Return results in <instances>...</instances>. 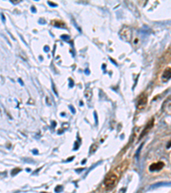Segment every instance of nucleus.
Returning a JSON list of instances; mask_svg holds the SVG:
<instances>
[{"instance_id": "obj_6", "label": "nucleus", "mask_w": 171, "mask_h": 193, "mask_svg": "<svg viewBox=\"0 0 171 193\" xmlns=\"http://www.w3.org/2000/svg\"><path fill=\"white\" fill-rule=\"evenodd\" d=\"M171 183H157L156 184H153L152 187H156V186H159V185H170Z\"/></svg>"}, {"instance_id": "obj_4", "label": "nucleus", "mask_w": 171, "mask_h": 193, "mask_svg": "<svg viewBox=\"0 0 171 193\" xmlns=\"http://www.w3.org/2000/svg\"><path fill=\"white\" fill-rule=\"evenodd\" d=\"M162 78L164 82L169 80L171 78V68H166L164 72L162 73Z\"/></svg>"}, {"instance_id": "obj_2", "label": "nucleus", "mask_w": 171, "mask_h": 193, "mask_svg": "<svg viewBox=\"0 0 171 193\" xmlns=\"http://www.w3.org/2000/svg\"><path fill=\"white\" fill-rule=\"evenodd\" d=\"M147 104V96L145 94H142L138 101V108H143Z\"/></svg>"}, {"instance_id": "obj_3", "label": "nucleus", "mask_w": 171, "mask_h": 193, "mask_svg": "<svg viewBox=\"0 0 171 193\" xmlns=\"http://www.w3.org/2000/svg\"><path fill=\"white\" fill-rule=\"evenodd\" d=\"M164 166V163L163 162H161V161H158V162H156V163H152L150 167H149V170L151 172H155V171H159L161 170Z\"/></svg>"}, {"instance_id": "obj_1", "label": "nucleus", "mask_w": 171, "mask_h": 193, "mask_svg": "<svg viewBox=\"0 0 171 193\" xmlns=\"http://www.w3.org/2000/svg\"><path fill=\"white\" fill-rule=\"evenodd\" d=\"M117 178H118V177H117V175H116V173L111 172L110 174H109V175L106 177L105 180H104V185H105V187H106L107 189H111V188H113L114 185L116 184V181H117Z\"/></svg>"}, {"instance_id": "obj_5", "label": "nucleus", "mask_w": 171, "mask_h": 193, "mask_svg": "<svg viewBox=\"0 0 171 193\" xmlns=\"http://www.w3.org/2000/svg\"><path fill=\"white\" fill-rule=\"evenodd\" d=\"M153 124H154V120H153V119H151V122H150V123L148 124V125H147V126L145 127V130L143 131V133L141 134V136H140V137H143V136H144V135H145V134L146 132H147L146 131L150 130V129H151V128L152 127Z\"/></svg>"}]
</instances>
